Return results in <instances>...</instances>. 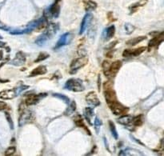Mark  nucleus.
Instances as JSON below:
<instances>
[{
    "label": "nucleus",
    "mask_w": 164,
    "mask_h": 156,
    "mask_svg": "<svg viewBox=\"0 0 164 156\" xmlns=\"http://www.w3.org/2000/svg\"><path fill=\"white\" fill-rule=\"evenodd\" d=\"M29 88V86L22 85L20 87L14 88L12 90H5L0 92V99L3 100H9V99H15V97L19 96L23 91H25Z\"/></svg>",
    "instance_id": "obj_1"
},
{
    "label": "nucleus",
    "mask_w": 164,
    "mask_h": 156,
    "mask_svg": "<svg viewBox=\"0 0 164 156\" xmlns=\"http://www.w3.org/2000/svg\"><path fill=\"white\" fill-rule=\"evenodd\" d=\"M64 89L73 91V92H82L85 90V87L81 79L72 78L66 82L65 85H64Z\"/></svg>",
    "instance_id": "obj_2"
},
{
    "label": "nucleus",
    "mask_w": 164,
    "mask_h": 156,
    "mask_svg": "<svg viewBox=\"0 0 164 156\" xmlns=\"http://www.w3.org/2000/svg\"><path fill=\"white\" fill-rule=\"evenodd\" d=\"M88 63V58L86 56H80L78 59H74L70 66V73L75 74L78 70L84 67Z\"/></svg>",
    "instance_id": "obj_3"
},
{
    "label": "nucleus",
    "mask_w": 164,
    "mask_h": 156,
    "mask_svg": "<svg viewBox=\"0 0 164 156\" xmlns=\"http://www.w3.org/2000/svg\"><path fill=\"white\" fill-rule=\"evenodd\" d=\"M108 106H109L111 111L113 112V114H115V115H124V114H127L129 111V108L126 107L122 104L118 103V100L108 104Z\"/></svg>",
    "instance_id": "obj_4"
},
{
    "label": "nucleus",
    "mask_w": 164,
    "mask_h": 156,
    "mask_svg": "<svg viewBox=\"0 0 164 156\" xmlns=\"http://www.w3.org/2000/svg\"><path fill=\"white\" fill-rule=\"evenodd\" d=\"M35 117L34 114L31 111H24L21 112L20 117L19 118V126L23 127V125L29 123V122H34Z\"/></svg>",
    "instance_id": "obj_5"
},
{
    "label": "nucleus",
    "mask_w": 164,
    "mask_h": 156,
    "mask_svg": "<svg viewBox=\"0 0 164 156\" xmlns=\"http://www.w3.org/2000/svg\"><path fill=\"white\" fill-rule=\"evenodd\" d=\"M72 39H73V34L71 33H70V32H67V33H65V34H63V35L59 38V40L57 42L56 45L54 47V49H59L62 46H67V45L70 44L71 42Z\"/></svg>",
    "instance_id": "obj_6"
},
{
    "label": "nucleus",
    "mask_w": 164,
    "mask_h": 156,
    "mask_svg": "<svg viewBox=\"0 0 164 156\" xmlns=\"http://www.w3.org/2000/svg\"><path fill=\"white\" fill-rule=\"evenodd\" d=\"M122 63L121 61H119V60H117V61L111 63V65H110L108 74L106 76L108 77V78H114L117 74L120 68L122 67Z\"/></svg>",
    "instance_id": "obj_7"
},
{
    "label": "nucleus",
    "mask_w": 164,
    "mask_h": 156,
    "mask_svg": "<svg viewBox=\"0 0 164 156\" xmlns=\"http://www.w3.org/2000/svg\"><path fill=\"white\" fill-rule=\"evenodd\" d=\"M132 116L130 115H126V114H124L123 116H121L119 118H118L117 122L121 125H123L126 128H127L130 131H134L135 127L133 126L132 123Z\"/></svg>",
    "instance_id": "obj_8"
},
{
    "label": "nucleus",
    "mask_w": 164,
    "mask_h": 156,
    "mask_svg": "<svg viewBox=\"0 0 164 156\" xmlns=\"http://www.w3.org/2000/svg\"><path fill=\"white\" fill-rule=\"evenodd\" d=\"M92 19H93V15H91V13H86L84 17H83V19H82L81 25H80L79 33H78L80 35L83 34V33L86 31V30L87 29V27H88L89 26H90V24H91Z\"/></svg>",
    "instance_id": "obj_9"
},
{
    "label": "nucleus",
    "mask_w": 164,
    "mask_h": 156,
    "mask_svg": "<svg viewBox=\"0 0 164 156\" xmlns=\"http://www.w3.org/2000/svg\"><path fill=\"white\" fill-rule=\"evenodd\" d=\"M147 50V47L145 46H141L137 49H134V50H130V49H126L123 52H122V56L125 58L128 57H137L140 55L143 52Z\"/></svg>",
    "instance_id": "obj_10"
},
{
    "label": "nucleus",
    "mask_w": 164,
    "mask_h": 156,
    "mask_svg": "<svg viewBox=\"0 0 164 156\" xmlns=\"http://www.w3.org/2000/svg\"><path fill=\"white\" fill-rule=\"evenodd\" d=\"M86 101L89 105L93 107H99V106L101 104V103L99 101V98H98L96 93H95V91H91V92H89L88 94L86 95Z\"/></svg>",
    "instance_id": "obj_11"
},
{
    "label": "nucleus",
    "mask_w": 164,
    "mask_h": 156,
    "mask_svg": "<svg viewBox=\"0 0 164 156\" xmlns=\"http://www.w3.org/2000/svg\"><path fill=\"white\" fill-rule=\"evenodd\" d=\"M46 96V94H33V95H30L25 100V104L27 106H31L35 104L38 103L40 101V99H43Z\"/></svg>",
    "instance_id": "obj_12"
},
{
    "label": "nucleus",
    "mask_w": 164,
    "mask_h": 156,
    "mask_svg": "<svg viewBox=\"0 0 164 156\" xmlns=\"http://www.w3.org/2000/svg\"><path fill=\"white\" fill-rule=\"evenodd\" d=\"M59 29V23H51L46 26V31H44V33L46 34V35L48 36V38L51 39V38H52L53 37L57 34V32H58Z\"/></svg>",
    "instance_id": "obj_13"
},
{
    "label": "nucleus",
    "mask_w": 164,
    "mask_h": 156,
    "mask_svg": "<svg viewBox=\"0 0 164 156\" xmlns=\"http://www.w3.org/2000/svg\"><path fill=\"white\" fill-rule=\"evenodd\" d=\"M163 32H160V33H159L158 35L155 36L149 42V43H148V51H151L152 48L156 47L159 44H161L163 42Z\"/></svg>",
    "instance_id": "obj_14"
},
{
    "label": "nucleus",
    "mask_w": 164,
    "mask_h": 156,
    "mask_svg": "<svg viewBox=\"0 0 164 156\" xmlns=\"http://www.w3.org/2000/svg\"><path fill=\"white\" fill-rule=\"evenodd\" d=\"M115 25H111L108 28L104 29L103 31V34H102L103 40H110L111 38H113V36L115 35Z\"/></svg>",
    "instance_id": "obj_15"
},
{
    "label": "nucleus",
    "mask_w": 164,
    "mask_h": 156,
    "mask_svg": "<svg viewBox=\"0 0 164 156\" xmlns=\"http://www.w3.org/2000/svg\"><path fill=\"white\" fill-rule=\"evenodd\" d=\"M104 96L107 103L110 104L115 101H117V96H116L115 91L113 89H109V90H105L104 91Z\"/></svg>",
    "instance_id": "obj_16"
},
{
    "label": "nucleus",
    "mask_w": 164,
    "mask_h": 156,
    "mask_svg": "<svg viewBox=\"0 0 164 156\" xmlns=\"http://www.w3.org/2000/svg\"><path fill=\"white\" fill-rule=\"evenodd\" d=\"M26 62V56L23 52H18L16 54V56L12 61L11 62V63L14 66H22Z\"/></svg>",
    "instance_id": "obj_17"
},
{
    "label": "nucleus",
    "mask_w": 164,
    "mask_h": 156,
    "mask_svg": "<svg viewBox=\"0 0 164 156\" xmlns=\"http://www.w3.org/2000/svg\"><path fill=\"white\" fill-rule=\"evenodd\" d=\"M74 122H75V125L77 126V127H81V128H83L85 131L87 132V134H88L89 135H91V131H89V129L86 127V125H85V123H84V121H83V119H82V117L80 115V114H77V115H75V117L74 118Z\"/></svg>",
    "instance_id": "obj_18"
},
{
    "label": "nucleus",
    "mask_w": 164,
    "mask_h": 156,
    "mask_svg": "<svg viewBox=\"0 0 164 156\" xmlns=\"http://www.w3.org/2000/svg\"><path fill=\"white\" fill-rule=\"evenodd\" d=\"M46 72H47V69H46V66L41 65L38 66V67L35 68L31 71L30 76H31V77H35V76L42 75V74H46Z\"/></svg>",
    "instance_id": "obj_19"
},
{
    "label": "nucleus",
    "mask_w": 164,
    "mask_h": 156,
    "mask_svg": "<svg viewBox=\"0 0 164 156\" xmlns=\"http://www.w3.org/2000/svg\"><path fill=\"white\" fill-rule=\"evenodd\" d=\"M83 114H84V117L86 119L87 122H88L90 125H93L92 122V118L94 114H95V111H94V109L93 107H86L83 111Z\"/></svg>",
    "instance_id": "obj_20"
},
{
    "label": "nucleus",
    "mask_w": 164,
    "mask_h": 156,
    "mask_svg": "<svg viewBox=\"0 0 164 156\" xmlns=\"http://www.w3.org/2000/svg\"><path fill=\"white\" fill-rule=\"evenodd\" d=\"M49 8V11L51 13L52 18H58L60 14V6L58 4V2H55L52 6H51Z\"/></svg>",
    "instance_id": "obj_21"
},
{
    "label": "nucleus",
    "mask_w": 164,
    "mask_h": 156,
    "mask_svg": "<svg viewBox=\"0 0 164 156\" xmlns=\"http://www.w3.org/2000/svg\"><path fill=\"white\" fill-rule=\"evenodd\" d=\"M83 4H84V7L86 11H92L95 10L97 7V3L94 2L93 0H84L83 1Z\"/></svg>",
    "instance_id": "obj_22"
},
{
    "label": "nucleus",
    "mask_w": 164,
    "mask_h": 156,
    "mask_svg": "<svg viewBox=\"0 0 164 156\" xmlns=\"http://www.w3.org/2000/svg\"><path fill=\"white\" fill-rule=\"evenodd\" d=\"M146 39H147V37H146V36H139V37H135V38H131V39H130V40L126 41V44L129 45V46H134L138 44V43H139V42L146 40Z\"/></svg>",
    "instance_id": "obj_23"
},
{
    "label": "nucleus",
    "mask_w": 164,
    "mask_h": 156,
    "mask_svg": "<svg viewBox=\"0 0 164 156\" xmlns=\"http://www.w3.org/2000/svg\"><path fill=\"white\" fill-rule=\"evenodd\" d=\"M49 39H50V38H48V36L46 35L44 32H43L41 35H39L38 38H37V39L35 40V43L39 46H44V45L46 44V42H47Z\"/></svg>",
    "instance_id": "obj_24"
},
{
    "label": "nucleus",
    "mask_w": 164,
    "mask_h": 156,
    "mask_svg": "<svg viewBox=\"0 0 164 156\" xmlns=\"http://www.w3.org/2000/svg\"><path fill=\"white\" fill-rule=\"evenodd\" d=\"M76 111V103L75 101H72L71 103H69V106L67 108V110L65 111L64 114L66 115H71L72 114H74Z\"/></svg>",
    "instance_id": "obj_25"
},
{
    "label": "nucleus",
    "mask_w": 164,
    "mask_h": 156,
    "mask_svg": "<svg viewBox=\"0 0 164 156\" xmlns=\"http://www.w3.org/2000/svg\"><path fill=\"white\" fill-rule=\"evenodd\" d=\"M147 3V0H140L139 2H137L135 3L132 5V6H130V9L131 12H135V11L141 6H143L144 5H146Z\"/></svg>",
    "instance_id": "obj_26"
},
{
    "label": "nucleus",
    "mask_w": 164,
    "mask_h": 156,
    "mask_svg": "<svg viewBox=\"0 0 164 156\" xmlns=\"http://www.w3.org/2000/svg\"><path fill=\"white\" fill-rule=\"evenodd\" d=\"M143 122V115L140 114V115H137L133 117L132 118V123L133 126L135 127H140Z\"/></svg>",
    "instance_id": "obj_27"
},
{
    "label": "nucleus",
    "mask_w": 164,
    "mask_h": 156,
    "mask_svg": "<svg viewBox=\"0 0 164 156\" xmlns=\"http://www.w3.org/2000/svg\"><path fill=\"white\" fill-rule=\"evenodd\" d=\"M109 127L110 130H111V132L112 134V136L115 138V139H118V132H117V130H116L115 125V123H114L112 121H109Z\"/></svg>",
    "instance_id": "obj_28"
},
{
    "label": "nucleus",
    "mask_w": 164,
    "mask_h": 156,
    "mask_svg": "<svg viewBox=\"0 0 164 156\" xmlns=\"http://www.w3.org/2000/svg\"><path fill=\"white\" fill-rule=\"evenodd\" d=\"M102 125H103V122L101 121V119H99L98 116H96L95 118V121H94V127H95V130L97 134H99Z\"/></svg>",
    "instance_id": "obj_29"
},
{
    "label": "nucleus",
    "mask_w": 164,
    "mask_h": 156,
    "mask_svg": "<svg viewBox=\"0 0 164 156\" xmlns=\"http://www.w3.org/2000/svg\"><path fill=\"white\" fill-rule=\"evenodd\" d=\"M49 56H50V55H49L48 53L46 52H41L39 54V55H38V57H37V59L35 60V63H38V62H42V61H44V60H46L47 58H49Z\"/></svg>",
    "instance_id": "obj_30"
},
{
    "label": "nucleus",
    "mask_w": 164,
    "mask_h": 156,
    "mask_svg": "<svg viewBox=\"0 0 164 156\" xmlns=\"http://www.w3.org/2000/svg\"><path fill=\"white\" fill-rule=\"evenodd\" d=\"M124 30L126 34H130L135 31V26H133L132 24H130V23H126L124 25Z\"/></svg>",
    "instance_id": "obj_31"
},
{
    "label": "nucleus",
    "mask_w": 164,
    "mask_h": 156,
    "mask_svg": "<svg viewBox=\"0 0 164 156\" xmlns=\"http://www.w3.org/2000/svg\"><path fill=\"white\" fill-rule=\"evenodd\" d=\"M111 63V62H110L109 60H105V61H103L102 67H103V73H104V74H105V75H107V74H108V70H109Z\"/></svg>",
    "instance_id": "obj_32"
},
{
    "label": "nucleus",
    "mask_w": 164,
    "mask_h": 156,
    "mask_svg": "<svg viewBox=\"0 0 164 156\" xmlns=\"http://www.w3.org/2000/svg\"><path fill=\"white\" fill-rule=\"evenodd\" d=\"M53 96H55V97H57V98H59V99H62V100H63L64 103H66L67 104H68L70 103L69 98L65 96V95H60V94H57V93H55V94H53Z\"/></svg>",
    "instance_id": "obj_33"
},
{
    "label": "nucleus",
    "mask_w": 164,
    "mask_h": 156,
    "mask_svg": "<svg viewBox=\"0 0 164 156\" xmlns=\"http://www.w3.org/2000/svg\"><path fill=\"white\" fill-rule=\"evenodd\" d=\"M15 151H16L15 147L11 146V147H10L6 149V151H5V155H12V154H15Z\"/></svg>",
    "instance_id": "obj_34"
},
{
    "label": "nucleus",
    "mask_w": 164,
    "mask_h": 156,
    "mask_svg": "<svg viewBox=\"0 0 164 156\" xmlns=\"http://www.w3.org/2000/svg\"><path fill=\"white\" fill-rule=\"evenodd\" d=\"M5 115H6V120H7V122H9V125H10V127H11V129H13V128H14V123H13L12 118H11V115H10V114H9V113H7V112H6V113H5Z\"/></svg>",
    "instance_id": "obj_35"
},
{
    "label": "nucleus",
    "mask_w": 164,
    "mask_h": 156,
    "mask_svg": "<svg viewBox=\"0 0 164 156\" xmlns=\"http://www.w3.org/2000/svg\"><path fill=\"white\" fill-rule=\"evenodd\" d=\"M112 87H113V83H112L111 81H108L103 84L104 90H109V89H111Z\"/></svg>",
    "instance_id": "obj_36"
},
{
    "label": "nucleus",
    "mask_w": 164,
    "mask_h": 156,
    "mask_svg": "<svg viewBox=\"0 0 164 156\" xmlns=\"http://www.w3.org/2000/svg\"><path fill=\"white\" fill-rule=\"evenodd\" d=\"M117 43H118V41L116 40V41H114V42H111L110 44H108V46H105V48L106 49H108V50H111V49H113L115 46L117 45Z\"/></svg>",
    "instance_id": "obj_37"
},
{
    "label": "nucleus",
    "mask_w": 164,
    "mask_h": 156,
    "mask_svg": "<svg viewBox=\"0 0 164 156\" xmlns=\"http://www.w3.org/2000/svg\"><path fill=\"white\" fill-rule=\"evenodd\" d=\"M0 29L3 30V31H10V30H11V27H7V26H6V24H4V23H2V22L0 21Z\"/></svg>",
    "instance_id": "obj_38"
},
{
    "label": "nucleus",
    "mask_w": 164,
    "mask_h": 156,
    "mask_svg": "<svg viewBox=\"0 0 164 156\" xmlns=\"http://www.w3.org/2000/svg\"><path fill=\"white\" fill-rule=\"evenodd\" d=\"M78 54L80 55V56H86V51H85L84 48L78 49Z\"/></svg>",
    "instance_id": "obj_39"
},
{
    "label": "nucleus",
    "mask_w": 164,
    "mask_h": 156,
    "mask_svg": "<svg viewBox=\"0 0 164 156\" xmlns=\"http://www.w3.org/2000/svg\"><path fill=\"white\" fill-rule=\"evenodd\" d=\"M6 107H7V105H6V103H4V102L0 101V111L5 110V109H6Z\"/></svg>",
    "instance_id": "obj_40"
},
{
    "label": "nucleus",
    "mask_w": 164,
    "mask_h": 156,
    "mask_svg": "<svg viewBox=\"0 0 164 156\" xmlns=\"http://www.w3.org/2000/svg\"><path fill=\"white\" fill-rule=\"evenodd\" d=\"M101 90V75L99 74L98 76V91H100Z\"/></svg>",
    "instance_id": "obj_41"
},
{
    "label": "nucleus",
    "mask_w": 164,
    "mask_h": 156,
    "mask_svg": "<svg viewBox=\"0 0 164 156\" xmlns=\"http://www.w3.org/2000/svg\"><path fill=\"white\" fill-rule=\"evenodd\" d=\"M0 47H6V51H7V52H9V51H11V49L9 48L8 46H6V44H5V42H1V41H0Z\"/></svg>",
    "instance_id": "obj_42"
},
{
    "label": "nucleus",
    "mask_w": 164,
    "mask_h": 156,
    "mask_svg": "<svg viewBox=\"0 0 164 156\" xmlns=\"http://www.w3.org/2000/svg\"><path fill=\"white\" fill-rule=\"evenodd\" d=\"M60 1H61V0H55V2H58V3H59Z\"/></svg>",
    "instance_id": "obj_43"
},
{
    "label": "nucleus",
    "mask_w": 164,
    "mask_h": 156,
    "mask_svg": "<svg viewBox=\"0 0 164 156\" xmlns=\"http://www.w3.org/2000/svg\"><path fill=\"white\" fill-rule=\"evenodd\" d=\"M2 37L1 35H0V39H2Z\"/></svg>",
    "instance_id": "obj_44"
}]
</instances>
